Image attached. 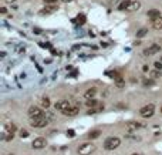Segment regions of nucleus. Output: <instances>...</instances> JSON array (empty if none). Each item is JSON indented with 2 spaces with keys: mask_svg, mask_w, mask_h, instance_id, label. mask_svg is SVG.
Segmentation results:
<instances>
[{
  "mask_svg": "<svg viewBox=\"0 0 162 155\" xmlns=\"http://www.w3.org/2000/svg\"><path fill=\"white\" fill-rule=\"evenodd\" d=\"M47 124H48V121H47L44 117L36 118V119H31V127H34V128H44Z\"/></svg>",
  "mask_w": 162,
  "mask_h": 155,
  "instance_id": "nucleus-8",
  "label": "nucleus"
},
{
  "mask_svg": "<svg viewBox=\"0 0 162 155\" xmlns=\"http://www.w3.org/2000/svg\"><path fill=\"white\" fill-rule=\"evenodd\" d=\"M7 3H13V1H16V0H6Z\"/></svg>",
  "mask_w": 162,
  "mask_h": 155,
  "instance_id": "nucleus-29",
  "label": "nucleus"
},
{
  "mask_svg": "<svg viewBox=\"0 0 162 155\" xmlns=\"http://www.w3.org/2000/svg\"><path fill=\"white\" fill-rule=\"evenodd\" d=\"M132 155H139V154H132Z\"/></svg>",
  "mask_w": 162,
  "mask_h": 155,
  "instance_id": "nucleus-32",
  "label": "nucleus"
},
{
  "mask_svg": "<svg viewBox=\"0 0 162 155\" xmlns=\"http://www.w3.org/2000/svg\"><path fill=\"white\" fill-rule=\"evenodd\" d=\"M54 10H57V6H47V7H44L43 9V11H41V14H48V13H53Z\"/></svg>",
  "mask_w": 162,
  "mask_h": 155,
  "instance_id": "nucleus-18",
  "label": "nucleus"
},
{
  "mask_svg": "<svg viewBox=\"0 0 162 155\" xmlns=\"http://www.w3.org/2000/svg\"><path fill=\"white\" fill-rule=\"evenodd\" d=\"M63 1H71V0H63Z\"/></svg>",
  "mask_w": 162,
  "mask_h": 155,
  "instance_id": "nucleus-31",
  "label": "nucleus"
},
{
  "mask_svg": "<svg viewBox=\"0 0 162 155\" xmlns=\"http://www.w3.org/2000/svg\"><path fill=\"white\" fill-rule=\"evenodd\" d=\"M94 151H95V145L92 142H84L78 148V154L80 155H91Z\"/></svg>",
  "mask_w": 162,
  "mask_h": 155,
  "instance_id": "nucleus-2",
  "label": "nucleus"
},
{
  "mask_svg": "<svg viewBox=\"0 0 162 155\" xmlns=\"http://www.w3.org/2000/svg\"><path fill=\"white\" fill-rule=\"evenodd\" d=\"M120 144H121V140H120V138H117V137H110V138L105 140L104 148H105L107 151H114V150H117V148L120 147Z\"/></svg>",
  "mask_w": 162,
  "mask_h": 155,
  "instance_id": "nucleus-1",
  "label": "nucleus"
},
{
  "mask_svg": "<svg viewBox=\"0 0 162 155\" xmlns=\"http://www.w3.org/2000/svg\"><path fill=\"white\" fill-rule=\"evenodd\" d=\"M46 145H47V141H46V138L39 137V138H36V140L33 141V144H31V148H34V150H41V148H44Z\"/></svg>",
  "mask_w": 162,
  "mask_h": 155,
  "instance_id": "nucleus-7",
  "label": "nucleus"
},
{
  "mask_svg": "<svg viewBox=\"0 0 162 155\" xmlns=\"http://www.w3.org/2000/svg\"><path fill=\"white\" fill-rule=\"evenodd\" d=\"M139 127H141V124H139V122H137V121H129V122H127V124H125V128H127V131H128V132L135 131V130H138Z\"/></svg>",
  "mask_w": 162,
  "mask_h": 155,
  "instance_id": "nucleus-9",
  "label": "nucleus"
},
{
  "mask_svg": "<svg viewBox=\"0 0 162 155\" xmlns=\"http://www.w3.org/2000/svg\"><path fill=\"white\" fill-rule=\"evenodd\" d=\"M70 107H71V103H70L68 100H60V101L56 103V108H57L58 111H61V113H64V111L68 110Z\"/></svg>",
  "mask_w": 162,
  "mask_h": 155,
  "instance_id": "nucleus-6",
  "label": "nucleus"
},
{
  "mask_svg": "<svg viewBox=\"0 0 162 155\" xmlns=\"http://www.w3.org/2000/svg\"><path fill=\"white\" fill-rule=\"evenodd\" d=\"M115 85H117V87H120V88H122V87L125 85V80H124L122 77L117 78V80H115Z\"/></svg>",
  "mask_w": 162,
  "mask_h": 155,
  "instance_id": "nucleus-19",
  "label": "nucleus"
},
{
  "mask_svg": "<svg viewBox=\"0 0 162 155\" xmlns=\"http://www.w3.org/2000/svg\"><path fill=\"white\" fill-rule=\"evenodd\" d=\"M161 46L159 44H151L149 47H147L145 50H144V56H147V57H149V56H154V54H157V53H159L161 51Z\"/></svg>",
  "mask_w": 162,
  "mask_h": 155,
  "instance_id": "nucleus-4",
  "label": "nucleus"
},
{
  "mask_svg": "<svg viewBox=\"0 0 162 155\" xmlns=\"http://www.w3.org/2000/svg\"><path fill=\"white\" fill-rule=\"evenodd\" d=\"M95 94H97V90H95V88H90V90H87V91L84 93V98L92 100V98L95 97Z\"/></svg>",
  "mask_w": 162,
  "mask_h": 155,
  "instance_id": "nucleus-12",
  "label": "nucleus"
},
{
  "mask_svg": "<svg viewBox=\"0 0 162 155\" xmlns=\"http://www.w3.org/2000/svg\"><path fill=\"white\" fill-rule=\"evenodd\" d=\"M85 104H87V107H90V108H92V107H95V105H97L98 103H97V101H95V100L92 98V100H88V101H87Z\"/></svg>",
  "mask_w": 162,
  "mask_h": 155,
  "instance_id": "nucleus-22",
  "label": "nucleus"
},
{
  "mask_svg": "<svg viewBox=\"0 0 162 155\" xmlns=\"http://www.w3.org/2000/svg\"><path fill=\"white\" fill-rule=\"evenodd\" d=\"M151 77L152 78H161L162 77V71L161 70H154V71L151 73Z\"/></svg>",
  "mask_w": 162,
  "mask_h": 155,
  "instance_id": "nucleus-20",
  "label": "nucleus"
},
{
  "mask_svg": "<svg viewBox=\"0 0 162 155\" xmlns=\"http://www.w3.org/2000/svg\"><path fill=\"white\" fill-rule=\"evenodd\" d=\"M145 34H147V29H141V30L137 33V37H138V39H141V37H144Z\"/></svg>",
  "mask_w": 162,
  "mask_h": 155,
  "instance_id": "nucleus-23",
  "label": "nucleus"
},
{
  "mask_svg": "<svg viewBox=\"0 0 162 155\" xmlns=\"http://www.w3.org/2000/svg\"><path fill=\"white\" fill-rule=\"evenodd\" d=\"M9 155H13V154H9Z\"/></svg>",
  "mask_w": 162,
  "mask_h": 155,
  "instance_id": "nucleus-34",
  "label": "nucleus"
},
{
  "mask_svg": "<svg viewBox=\"0 0 162 155\" xmlns=\"http://www.w3.org/2000/svg\"><path fill=\"white\" fill-rule=\"evenodd\" d=\"M141 7V1H138V0H131V4H129V7H128V11H135V10H138Z\"/></svg>",
  "mask_w": 162,
  "mask_h": 155,
  "instance_id": "nucleus-11",
  "label": "nucleus"
},
{
  "mask_svg": "<svg viewBox=\"0 0 162 155\" xmlns=\"http://www.w3.org/2000/svg\"><path fill=\"white\" fill-rule=\"evenodd\" d=\"M101 135V131L100 130H92V131H90L88 134H87V138L88 140H95V138H98Z\"/></svg>",
  "mask_w": 162,
  "mask_h": 155,
  "instance_id": "nucleus-14",
  "label": "nucleus"
},
{
  "mask_svg": "<svg viewBox=\"0 0 162 155\" xmlns=\"http://www.w3.org/2000/svg\"><path fill=\"white\" fill-rule=\"evenodd\" d=\"M80 113V107L78 105H76V107H70L68 110H66L63 114L64 115H67V117H74V115H77Z\"/></svg>",
  "mask_w": 162,
  "mask_h": 155,
  "instance_id": "nucleus-10",
  "label": "nucleus"
},
{
  "mask_svg": "<svg viewBox=\"0 0 162 155\" xmlns=\"http://www.w3.org/2000/svg\"><path fill=\"white\" fill-rule=\"evenodd\" d=\"M20 137L21 138H27L29 137V131L27 130H20Z\"/></svg>",
  "mask_w": 162,
  "mask_h": 155,
  "instance_id": "nucleus-24",
  "label": "nucleus"
},
{
  "mask_svg": "<svg viewBox=\"0 0 162 155\" xmlns=\"http://www.w3.org/2000/svg\"><path fill=\"white\" fill-rule=\"evenodd\" d=\"M152 27H154L155 30H161L162 29V16L158 17V19H155V20H152Z\"/></svg>",
  "mask_w": 162,
  "mask_h": 155,
  "instance_id": "nucleus-16",
  "label": "nucleus"
},
{
  "mask_svg": "<svg viewBox=\"0 0 162 155\" xmlns=\"http://www.w3.org/2000/svg\"><path fill=\"white\" fill-rule=\"evenodd\" d=\"M44 1H46V3H56L57 0H44Z\"/></svg>",
  "mask_w": 162,
  "mask_h": 155,
  "instance_id": "nucleus-28",
  "label": "nucleus"
},
{
  "mask_svg": "<svg viewBox=\"0 0 162 155\" xmlns=\"http://www.w3.org/2000/svg\"><path fill=\"white\" fill-rule=\"evenodd\" d=\"M29 117H30L31 119H36V118H41V117H44V114H43V110H41V108L36 107V105H33V107L29 108Z\"/></svg>",
  "mask_w": 162,
  "mask_h": 155,
  "instance_id": "nucleus-5",
  "label": "nucleus"
},
{
  "mask_svg": "<svg viewBox=\"0 0 162 155\" xmlns=\"http://www.w3.org/2000/svg\"><path fill=\"white\" fill-rule=\"evenodd\" d=\"M154 67H155V70H161L162 71V61H155L154 63Z\"/></svg>",
  "mask_w": 162,
  "mask_h": 155,
  "instance_id": "nucleus-25",
  "label": "nucleus"
},
{
  "mask_svg": "<svg viewBox=\"0 0 162 155\" xmlns=\"http://www.w3.org/2000/svg\"><path fill=\"white\" fill-rule=\"evenodd\" d=\"M148 17H149L151 20H155V19L161 17V13H159V10H157V9H152V10H149V11H148Z\"/></svg>",
  "mask_w": 162,
  "mask_h": 155,
  "instance_id": "nucleus-13",
  "label": "nucleus"
},
{
  "mask_svg": "<svg viewBox=\"0 0 162 155\" xmlns=\"http://www.w3.org/2000/svg\"><path fill=\"white\" fill-rule=\"evenodd\" d=\"M85 20H87V19H85V16H84V14H78V16L74 19V23H76L77 26H82V24L85 23Z\"/></svg>",
  "mask_w": 162,
  "mask_h": 155,
  "instance_id": "nucleus-17",
  "label": "nucleus"
},
{
  "mask_svg": "<svg viewBox=\"0 0 162 155\" xmlns=\"http://www.w3.org/2000/svg\"><path fill=\"white\" fill-rule=\"evenodd\" d=\"M74 134H76L74 130H68V131H67V135H68V137H74Z\"/></svg>",
  "mask_w": 162,
  "mask_h": 155,
  "instance_id": "nucleus-26",
  "label": "nucleus"
},
{
  "mask_svg": "<svg viewBox=\"0 0 162 155\" xmlns=\"http://www.w3.org/2000/svg\"><path fill=\"white\" fill-rule=\"evenodd\" d=\"M161 61H162V60H161Z\"/></svg>",
  "mask_w": 162,
  "mask_h": 155,
  "instance_id": "nucleus-35",
  "label": "nucleus"
},
{
  "mask_svg": "<svg viewBox=\"0 0 162 155\" xmlns=\"http://www.w3.org/2000/svg\"><path fill=\"white\" fill-rule=\"evenodd\" d=\"M0 13H1V14H6V13H7V9H6V7H1V9H0Z\"/></svg>",
  "mask_w": 162,
  "mask_h": 155,
  "instance_id": "nucleus-27",
  "label": "nucleus"
},
{
  "mask_svg": "<svg viewBox=\"0 0 162 155\" xmlns=\"http://www.w3.org/2000/svg\"><path fill=\"white\" fill-rule=\"evenodd\" d=\"M129 4H131V0H122L121 3L118 4V10H120V11H124V10H128Z\"/></svg>",
  "mask_w": 162,
  "mask_h": 155,
  "instance_id": "nucleus-15",
  "label": "nucleus"
},
{
  "mask_svg": "<svg viewBox=\"0 0 162 155\" xmlns=\"http://www.w3.org/2000/svg\"><path fill=\"white\" fill-rule=\"evenodd\" d=\"M154 113H155V105L154 104H147L139 110V115L142 118H151L154 115Z\"/></svg>",
  "mask_w": 162,
  "mask_h": 155,
  "instance_id": "nucleus-3",
  "label": "nucleus"
},
{
  "mask_svg": "<svg viewBox=\"0 0 162 155\" xmlns=\"http://www.w3.org/2000/svg\"><path fill=\"white\" fill-rule=\"evenodd\" d=\"M41 105H43L44 108H48V107H50V100H48L47 97L41 98Z\"/></svg>",
  "mask_w": 162,
  "mask_h": 155,
  "instance_id": "nucleus-21",
  "label": "nucleus"
},
{
  "mask_svg": "<svg viewBox=\"0 0 162 155\" xmlns=\"http://www.w3.org/2000/svg\"><path fill=\"white\" fill-rule=\"evenodd\" d=\"M161 113H162V107H161Z\"/></svg>",
  "mask_w": 162,
  "mask_h": 155,
  "instance_id": "nucleus-33",
  "label": "nucleus"
},
{
  "mask_svg": "<svg viewBox=\"0 0 162 155\" xmlns=\"http://www.w3.org/2000/svg\"><path fill=\"white\" fill-rule=\"evenodd\" d=\"M158 44H161V47H162V39L159 40V41H158Z\"/></svg>",
  "mask_w": 162,
  "mask_h": 155,
  "instance_id": "nucleus-30",
  "label": "nucleus"
}]
</instances>
